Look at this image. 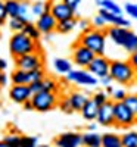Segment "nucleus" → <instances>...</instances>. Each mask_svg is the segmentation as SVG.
<instances>
[{"label":"nucleus","mask_w":137,"mask_h":147,"mask_svg":"<svg viewBox=\"0 0 137 147\" xmlns=\"http://www.w3.org/2000/svg\"><path fill=\"white\" fill-rule=\"evenodd\" d=\"M72 60L69 59H65V57H56L53 60V68L58 74H62V75H66L69 74L74 68H72Z\"/></svg>","instance_id":"22"},{"label":"nucleus","mask_w":137,"mask_h":147,"mask_svg":"<svg viewBox=\"0 0 137 147\" xmlns=\"http://www.w3.org/2000/svg\"><path fill=\"white\" fill-rule=\"evenodd\" d=\"M62 2H64V3H66L72 10H77L78 7H80V5H81V2H83V0H62Z\"/></svg>","instance_id":"42"},{"label":"nucleus","mask_w":137,"mask_h":147,"mask_svg":"<svg viewBox=\"0 0 137 147\" xmlns=\"http://www.w3.org/2000/svg\"><path fill=\"white\" fill-rule=\"evenodd\" d=\"M87 71H89L92 75H94L97 80L105 78L109 75L111 71V60L103 55V56H94V59L90 62V65L87 66Z\"/></svg>","instance_id":"10"},{"label":"nucleus","mask_w":137,"mask_h":147,"mask_svg":"<svg viewBox=\"0 0 137 147\" xmlns=\"http://www.w3.org/2000/svg\"><path fill=\"white\" fill-rule=\"evenodd\" d=\"M124 105H125L133 113L137 115V94H127L124 99Z\"/></svg>","instance_id":"32"},{"label":"nucleus","mask_w":137,"mask_h":147,"mask_svg":"<svg viewBox=\"0 0 137 147\" xmlns=\"http://www.w3.org/2000/svg\"><path fill=\"white\" fill-rule=\"evenodd\" d=\"M44 78V71L43 69H35V71H22L15 69L10 74V81L14 85H30L35 81H40Z\"/></svg>","instance_id":"6"},{"label":"nucleus","mask_w":137,"mask_h":147,"mask_svg":"<svg viewBox=\"0 0 137 147\" xmlns=\"http://www.w3.org/2000/svg\"><path fill=\"white\" fill-rule=\"evenodd\" d=\"M96 122L100 127H112L114 125V102L112 100L103 103L99 107Z\"/></svg>","instance_id":"13"},{"label":"nucleus","mask_w":137,"mask_h":147,"mask_svg":"<svg viewBox=\"0 0 137 147\" xmlns=\"http://www.w3.org/2000/svg\"><path fill=\"white\" fill-rule=\"evenodd\" d=\"M122 147H137V129H128L121 134Z\"/></svg>","instance_id":"25"},{"label":"nucleus","mask_w":137,"mask_h":147,"mask_svg":"<svg viewBox=\"0 0 137 147\" xmlns=\"http://www.w3.org/2000/svg\"><path fill=\"white\" fill-rule=\"evenodd\" d=\"M68 99H69V102H71V106H72V109H74V112H80L90 97L87 96L85 93H83V91L72 90V91L68 94Z\"/></svg>","instance_id":"19"},{"label":"nucleus","mask_w":137,"mask_h":147,"mask_svg":"<svg viewBox=\"0 0 137 147\" xmlns=\"http://www.w3.org/2000/svg\"><path fill=\"white\" fill-rule=\"evenodd\" d=\"M50 13L55 16V19H56L58 22H59V21H66V19L75 18V10H72L66 3L62 2V0L52 3V10H50Z\"/></svg>","instance_id":"15"},{"label":"nucleus","mask_w":137,"mask_h":147,"mask_svg":"<svg viewBox=\"0 0 137 147\" xmlns=\"http://www.w3.org/2000/svg\"><path fill=\"white\" fill-rule=\"evenodd\" d=\"M92 25H93V28H97V30H103V28L108 25V22H106V21H105V19H103L100 15L97 13V15H96L93 19H92Z\"/></svg>","instance_id":"38"},{"label":"nucleus","mask_w":137,"mask_h":147,"mask_svg":"<svg viewBox=\"0 0 137 147\" xmlns=\"http://www.w3.org/2000/svg\"><path fill=\"white\" fill-rule=\"evenodd\" d=\"M7 68V62H6V60L5 59H2V57H0V71H2V72H5V69Z\"/></svg>","instance_id":"47"},{"label":"nucleus","mask_w":137,"mask_h":147,"mask_svg":"<svg viewBox=\"0 0 137 147\" xmlns=\"http://www.w3.org/2000/svg\"><path fill=\"white\" fill-rule=\"evenodd\" d=\"M22 32L27 34L30 38H33L34 41H39L40 40V35H41V32L39 31V28H37V25H35V24H33V22L25 24V27H24Z\"/></svg>","instance_id":"30"},{"label":"nucleus","mask_w":137,"mask_h":147,"mask_svg":"<svg viewBox=\"0 0 137 147\" xmlns=\"http://www.w3.org/2000/svg\"><path fill=\"white\" fill-rule=\"evenodd\" d=\"M15 69L22 71H35L43 69V56L40 52H34L30 55H24L19 57H15Z\"/></svg>","instance_id":"9"},{"label":"nucleus","mask_w":137,"mask_h":147,"mask_svg":"<svg viewBox=\"0 0 137 147\" xmlns=\"http://www.w3.org/2000/svg\"><path fill=\"white\" fill-rule=\"evenodd\" d=\"M124 10H125V13L130 15L133 19H137V5L136 3H125Z\"/></svg>","instance_id":"40"},{"label":"nucleus","mask_w":137,"mask_h":147,"mask_svg":"<svg viewBox=\"0 0 137 147\" xmlns=\"http://www.w3.org/2000/svg\"><path fill=\"white\" fill-rule=\"evenodd\" d=\"M37 28L41 34H46L49 35L50 32H53L56 30V25H58V21L55 19V16L50 13V12H44L43 15H40L37 18V22H35Z\"/></svg>","instance_id":"16"},{"label":"nucleus","mask_w":137,"mask_h":147,"mask_svg":"<svg viewBox=\"0 0 137 147\" xmlns=\"http://www.w3.org/2000/svg\"><path fill=\"white\" fill-rule=\"evenodd\" d=\"M5 143H7L10 147H18L19 146V141H21V136L16 132H12V134H7V136L3 138Z\"/></svg>","instance_id":"35"},{"label":"nucleus","mask_w":137,"mask_h":147,"mask_svg":"<svg viewBox=\"0 0 137 147\" xmlns=\"http://www.w3.org/2000/svg\"><path fill=\"white\" fill-rule=\"evenodd\" d=\"M39 146V138L31 136H21V141L18 147H37Z\"/></svg>","instance_id":"31"},{"label":"nucleus","mask_w":137,"mask_h":147,"mask_svg":"<svg viewBox=\"0 0 137 147\" xmlns=\"http://www.w3.org/2000/svg\"><path fill=\"white\" fill-rule=\"evenodd\" d=\"M128 32H130V28H124V27H114V25H111V27L106 28V37L114 44H117L119 47H122L124 41H125V37L128 35Z\"/></svg>","instance_id":"17"},{"label":"nucleus","mask_w":137,"mask_h":147,"mask_svg":"<svg viewBox=\"0 0 137 147\" xmlns=\"http://www.w3.org/2000/svg\"><path fill=\"white\" fill-rule=\"evenodd\" d=\"M102 147H122L121 136L117 132H105L102 134Z\"/></svg>","instance_id":"23"},{"label":"nucleus","mask_w":137,"mask_h":147,"mask_svg":"<svg viewBox=\"0 0 137 147\" xmlns=\"http://www.w3.org/2000/svg\"><path fill=\"white\" fill-rule=\"evenodd\" d=\"M99 82H100V84L103 85V87H108V85H111L114 81H112L111 75H108V77H105V78H100V80H99Z\"/></svg>","instance_id":"43"},{"label":"nucleus","mask_w":137,"mask_h":147,"mask_svg":"<svg viewBox=\"0 0 137 147\" xmlns=\"http://www.w3.org/2000/svg\"><path fill=\"white\" fill-rule=\"evenodd\" d=\"M44 5H46V2H35V3H33L31 5V13L35 15V16L43 15L46 12L44 10Z\"/></svg>","instance_id":"37"},{"label":"nucleus","mask_w":137,"mask_h":147,"mask_svg":"<svg viewBox=\"0 0 137 147\" xmlns=\"http://www.w3.org/2000/svg\"><path fill=\"white\" fill-rule=\"evenodd\" d=\"M37 147H52V146H49V144H41V146H37Z\"/></svg>","instance_id":"51"},{"label":"nucleus","mask_w":137,"mask_h":147,"mask_svg":"<svg viewBox=\"0 0 137 147\" xmlns=\"http://www.w3.org/2000/svg\"><path fill=\"white\" fill-rule=\"evenodd\" d=\"M7 19V12L5 7V0H0V22H6Z\"/></svg>","instance_id":"41"},{"label":"nucleus","mask_w":137,"mask_h":147,"mask_svg":"<svg viewBox=\"0 0 137 147\" xmlns=\"http://www.w3.org/2000/svg\"><path fill=\"white\" fill-rule=\"evenodd\" d=\"M99 15H100L106 22L108 25H114V27H124V28H128L131 24L128 19H125L122 15H117V13H112V12H108L105 9H99Z\"/></svg>","instance_id":"18"},{"label":"nucleus","mask_w":137,"mask_h":147,"mask_svg":"<svg viewBox=\"0 0 137 147\" xmlns=\"http://www.w3.org/2000/svg\"><path fill=\"white\" fill-rule=\"evenodd\" d=\"M24 106V109L25 110H34V106H33V103H31V100H28V102H25L22 105Z\"/></svg>","instance_id":"46"},{"label":"nucleus","mask_w":137,"mask_h":147,"mask_svg":"<svg viewBox=\"0 0 137 147\" xmlns=\"http://www.w3.org/2000/svg\"><path fill=\"white\" fill-rule=\"evenodd\" d=\"M97 128V122H89V125H87V131H96Z\"/></svg>","instance_id":"45"},{"label":"nucleus","mask_w":137,"mask_h":147,"mask_svg":"<svg viewBox=\"0 0 137 147\" xmlns=\"http://www.w3.org/2000/svg\"><path fill=\"white\" fill-rule=\"evenodd\" d=\"M65 78L68 82H72L75 85H85V87H94V85L99 84V80L84 68L72 69L69 74L65 75Z\"/></svg>","instance_id":"7"},{"label":"nucleus","mask_w":137,"mask_h":147,"mask_svg":"<svg viewBox=\"0 0 137 147\" xmlns=\"http://www.w3.org/2000/svg\"><path fill=\"white\" fill-rule=\"evenodd\" d=\"M5 7L9 18H18L21 12V0H5Z\"/></svg>","instance_id":"27"},{"label":"nucleus","mask_w":137,"mask_h":147,"mask_svg":"<svg viewBox=\"0 0 137 147\" xmlns=\"http://www.w3.org/2000/svg\"><path fill=\"white\" fill-rule=\"evenodd\" d=\"M2 75H3V72L0 71V82H2Z\"/></svg>","instance_id":"52"},{"label":"nucleus","mask_w":137,"mask_h":147,"mask_svg":"<svg viewBox=\"0 0 137 147\" xmlns=\"http://www.w3.org/2000/svg\"><path fill=\"white\" fill-rule=\"evenodd\" d=\"M109 75L112 81L121 85H133L137 80L136 68L131 65L130 60H111Z\"/></svg>","instance_id":"1"},{"label":"nucleus","mask_w":137,"mask_h":147,"mask_svg":"<svg viewBox=\"0 0 137 147\" xmlns=\"http://www.w3.org/2000/svg\"><path fill=\"white\" fill-rule=\"evenodd\" d=\"M9 52L14 57H19L24 55L39 52V41H34L22 31L14 32L10 37V40H9Z\"/></svg>","instance_id":"2"},{"label":"nucleus","mask_w":137,"mask_h":147,"mask_svg":"<svg viewBox=\"0 0 137 147\" xmlns=\"http://www.w3.org/2000/svg\"><path fill=\"white\" fill-rule=\"evenodd\" d=\"M77 27L81 30V34L83 32H87V31H90L93 28L92 25V22L89 19H77Z\"/></svg>","instance_id":"39"},{"label":"nucleus","mask_w":137,"mask_h":147,"mask_svg":"<svg viewBox=\"0 0 137 147\" xmlns=\"http://www.w3.org/2000/svg\"><path fill=\"white\" fill-rule=\"evenodd\" d=\"M9 97L14 103L24 105L25 102L31 100L33 91L30 88V85H12L9 88Z\"/></svg>","instance_id":"12"},{"label":"nucleus","mask_w":137,"mask_h":147,"mask_svg":"<svg viewBox=\"0 0 137 147\" xmlns=\"http://www.w3.org/2000/svg\"><path fill=\"white\" fill-rule=\"evenodd\" d=\"M30 88H31L33 94H34V93H39V91H50V93L59 94L60 85H59V82H58L55 78L44 77V78L40 80V81H35V82L30 84Z\"/></svg>","instance_id":"14"},{"label":"nucleus","mask_w":137,"mask_h":147,"mask_svg":"<svg viewBox=\"0 0 137 147\" xmlns=\"http://www.w3.org/2000/svg\"><path fill=\"white\" fill-rule=\"evenodd\" d=\"M96 3L100 9H105V10L112 12V13H117V15H122V9L118 6V3L114 2V0H96Z\"/></svg>","instance_id":"28"},{"label":"nucleus","mask_w":137,"mask_h":147,"mask_svg":"<svg viewBox=\"0 0 137 147\" xmlns=\"http://www.w3.org/2000/svg\"><path fill=\"white\" fill-rule=\"evenodd\" d=\"M83 146L84 147H102V136L96 131L83 132Z\"/></svg>","instance_id":"21"},{"label":"nucleus","mask_w":137,"mask_h":147,"mask_svg":"<svg viewBox=\"0 0 137 147\" xmlns=\"http://www.w3.org/2000/svg\"><path fill=\"white\" fill-rule=\"evenodd\" d=\"M7 84V75L3 72V75H2V82H0V87H3V85Z\"/></svg>","instance_id":"48"},{"label":"nucleus","mask_w":137,"mask_h":147,"mask_svg":"<svg viewBox=\"0 0 137 147\" xmlns=\"http://www.w3.org/2000/svg\"><path fill=\"white\" fill-rule=\"evenodd\" d=\"M114 90H115V88L112 87V85H108V87H105V91L108 93V96H109V97L112 96V93H114Z\"/></svg>","instance_id":"49"},{"label":"nucleus","mask_w":137,"mask_h":147,"mask_svg":"<svg viewBox=\"0 0 137 147\" xmlns=\"http://www.w3.org/2000/svg\"><path fill=\"white\" fill-rule=\"evenodd\" d=\"M92 99H93L99 106H102L103 103H106V102L111 100V97L108 96V93H106L105 90H99V91H96V93L92 96Z\"/></svg>","instance_id":"33"},{"label":"nucleus","mask_w":137,"mask_h":147,"mask_svg":"<svg viewBox=\"0 0 137 147\" xmlns=\"http://www.w3.org/2000/svg\"><path fill=\"white\" fill-rule=\"evenodd\" d=\"M59 94L50 93V91H39L34 93L31 97V103L34 106V110L37 112H49L58 106L59 103Z\"/></svg>","instance_id":"5"},{"label":"nucleus","mask_w":137,"mask_h":147,"mask_svg":"<svg viewBox=\"0 0 137 147\" xmlns=\"http://www.w3.org/2000/svg\"><path fill=\"white\" fill-rule=\"evenodd\" d=\"M128 60L131 62V65H133V66H134V68L137 69V52L131 53V55H130V59H128Z\"/></svg>","instance_id":"44"},{"label":"nucleus","mask_w":137,"mask_h":147,"mask_svg":"<svg viewBox=\"0 0 137 147\" xmlns=\"http://www.w3.org/2000/svg\"><path fill=\"white\" fill-rule=\"evenodd\" d=\"M58 107L62 110V112H65V113H72L74 112V109L71 106V102L68 99V96L66 97H60L59 99V103H58Z\"/></svg>","instance_id":"34"},{"label":"nucleus","mask_w":137,"mask_h":147,"mask_svg":"<svg viewBox=\"0 0 137 147\" xmlns=\"http://www.w3.org/2000/svg\"><path fill=\"white\" fill-rule=\"evenodd\" d=\"M136 74H137V69H136Z\"/></svg>","instance_id":"54"},{"label":"nucleus","mask_w":137,"mask_h":147,"mask_svg":"<svg viewBox=\"0 0 137 147\" xmlns=\"http://www.w3.org/2000/svg\"><path fill=\"white\" fill-rule=\"evenodd\" d=\"M75 28H77V19L72 18V19H66V21H59L55 31L58 34H69Z\"/></svg>","instance_id":"24"},{"label":"nucleus","mask_w":137,"mask_h":147,"mask_svg":"<svg viewBox=\"0 0 137 147\" xmlns=\"http://www.w3.org/2000/svg\"><path fill=\"white\" fill-rule=\"evenodd\" d=\"M125 96H127V91L124 90V88H115L114 93H112V96H111V100L114 102V103H117V102H124Z\"/></svg>","instance_id":"36"},{"label":"nucleus","mask_w":137,"mask_h":147,"mask_svg":"<svg viewBox=\"0 0 137 147\" xmlns=\"http://www.w3.org/2000/svg\"><path fill=\"white\" fill-rule=\"evenodd\" d=\"M0 147H10V146H9L7 143H5V141L2 140V141H0Z\"/></svg>","instance_id":"50"},{"label":"nucleus","mask_w":137,"mask_h":147,"mask_svg":"<svg viewBox=\"0 0 137 147\" xmlns=\"http://www.w3.org/2000/svg\"><path fill=\"white\" fill-rule=\"evenodd\" d=\"M106 31L103 30H97V28H92L90 31L83 32L78 38V43L85 46L87 49L96 55V56H103L105 50H106Z\"/></svg>","instance_id":"3"},{"label":"nucleus","mask_w":137,"mask_h":147,"mask_svg":"<svg viewBox=\"0 0 137 147\" xmlns=\"http://www.w3.org/2000/svg\"><path fill=\"white\" fill-rule=\"evenodd\" d=\"M94 53L87 49L85 46L80 44L78 41L72 46V55H71V60L74 65H77V68H84L87 69V66L90 65V62L94 59Z\"/></svg>","instance_id":"8"},{"label":"nucleus","mask_w":137,"mask_h":147,"mask_svg":"<svg viewBox=\"0 0 137 147\" xmlns=\"http://www.w3.org/2000/svg\"><path fill=\"white\" fill-rule=\"evenodd\" d=\"M83 147H84V146H83Z\"/></svg>","instance_id":"55"},{"label":"nucleus","mask_w":137,"mask_h":147,"mask_svg":"<svg viewBox=\"0 0 137 147\" xmlns=\"http://www.w3.org/2000/svg\"><path fill=\"white\" fill-rule=\"evenodd\" d=\"M137 125V115L124 105V102L114 103V127L121 129H128Z\"/></svg>","instance_id":"4"},{"label":"nucleus","mask_w":137,"mask_h":147,"mask_svg":"<svg viewBox=\"0 0 137 147\" xmlns=\"http://www.w3.org/2000/svg\"><path fill=\"white\" fill-rule=\"evenodd\" d=\"M55 147H83V132H62L53 141Z\"/></svg>","instance_id":"11"},{"label":"nucleus","mask_w":137,"mask_h":147,"mask_svg":"<svg viewBox=\"0 0 137 147\" xmlns=\"http://www.w3.org/2000/svg\"><path fill=\"white\" fill-rule=\"evenodd\" d=\"M99 106L92 97L89 100H87V103L84 105V107L80 110V113H81V116L85 119V121H89V122H94L96 121V118H97V112H99Z\"/></svg>","instance_id":"20"},{"label":"nucleus","mask_w":137,"mask_h":147,"mask_svg":"<svg viewBox=\"0 0 137 147\" xmlns=\"http://www.w3.org/2000/svg\"><path fill=\"white\" fill-rule=\"evenodd\" d=\"M122 49L127 53H130V55L137 52V34L134 31L130 30L128 35L125 37V41H124V44H122Z\"/></svg>","instance_id":"26"},{"label":"nucleus","mask_w":137,"mask_h":147,"mask_svg":"<svg viewBox=\"0 0 137 147\" xmlns=\"http://www.w3.org/2000/svg\"><path fill=\"white\" fill-rule=\"evenodd\" d=\"M30 21L25 19V18H9V28L14 31V32H21L24 30V27H25V24H28Z\"/></svg>","instance_id":"29"},{"label":"nucleus","mask_w":137,"mask_h":147,"mask_svg":"<svg viewBox=\"0 0 137 147\" xmlns=\"http://www.w3.org/2000/svg\"><path fill=\"white\" fill-rule=\"evenodd\" d=\"M47 2H52V3H55V2H59V0H47Z\"/></svg>","instance_id":"53"}]
</instances>
